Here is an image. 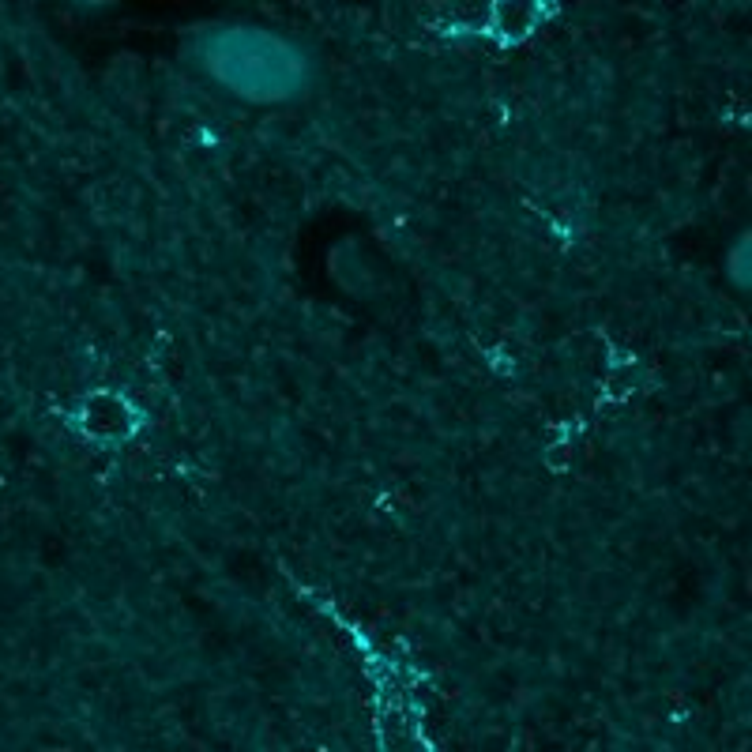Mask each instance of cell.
Wrapping results in <instances>:
<instances>
[{"instance_id": "cell-1", "label": "cell", "mask_w": 752, "mask_h": 752, "mask_svg": "<svg viewBox=\"0 0 752 752\" xmlns=\"http://www.w3.org/2000/svg\"><path fill=\"white\" fill-rule=\"evenodd\" d=\"M200 64L245 102H290L309 87V57L260 27H222L200 38Z\"/></svg>"}]
</instances>
